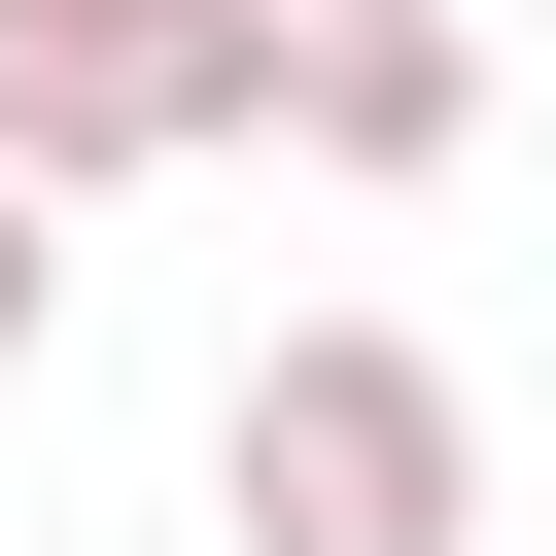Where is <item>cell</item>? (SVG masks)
Wrapping results in <instances>:
<instances>
[{"mask_svg":"<svg viewBox=\"0 0 556 556\" xmlns=\"http://www.w3.org/2000/svg\"><path fill=\"white\" fill-rule=\"evenodd\" d=\"M35 348H70V208L0 174V382H35Z\"/></svg>","mask_w":556,"mask_h":556,"instance_id":"277c9868","label":"cell"},{"mask_svg":"<svg viewBox=\"0 0 556 556\" xmlns=\"http://www.w3.org/2000/svg\"><path fill=\"white\" fill-rule=\"evenodd\" d=\"M208 521L243 556H486V382L417 313H278L208 382Z\"/></svg>","mask_w":556,"mask_h":556,"instance_id":"6da1fadb","label":"cell"},{"mask_svg":"<svg viewBox=\"0 0 556 556\" xmlns=\"http://www.w3.org/2000/svg\"><path fill=\"white\" fill-rule=\"evenodd\" d=\"M278 139H313V174H452V139H486V35H452V0H278Z\"/></svg>","mask_w":556,"mask_h":556,"instance_id":"3957f363","label":"cell"},{"mask_svg":"<svg viewBox=\"0 0 556 556\" xmlns=\"http://www.w3.org/2000/svg\"><path fill=\"white\" fill-rule=\"evenodd\" d=\"M278 139V0H0V174L104 208V174H208Z\"/></svg>","mask_w":556,"mask_h":556,"instance_id":"7a4b0ae2","label":"cell"}]
</instances>
